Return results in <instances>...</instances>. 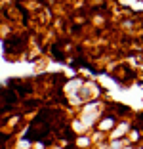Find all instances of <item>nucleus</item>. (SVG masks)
Masks as SVG:
<instances>
[{"label": "nucleus", "instance_id": "obj_1", "mask_svg": "<svg viewBox=\"0 0 143 149\" xmlns=\"http://www.w3.org/2000/svg\"><path fill=\"white\" fill-rule=\"evenodd\" d=\"M0 94H2V97H4V100L12 101V103H13V101H15V94H13V92H6V90H2V92H0Z\"/></svg>", "mask_w": 143, "mask_h": 149}, {"label": "nucleus", "instance_id": "obj_2", "mask_svg": "<svg viewBox=\"0 0 143 149\" xmlns=\"http://www.w3.org/2000/svg\"><path fill=\"white\" fill-rule=\"evenodd\" d=\"M53 57H57V59H63V52H61L57 46H53Z\"/></svg>", "mask_w": 143, "mask_h": 149}, {"label": "nucleus", "instance_id": "obj_3", "mask_svg": "<svg viewBox=\"0 0 143 149\" xmlns=\"http://www.w3.org/2000/svg\"><path fill=\"white\" fill-rule=\"evenodd\" d=\"M8 140V136H2V134H0V145H2V141H6Z\"/></svg>", "mask_w": 143, "mask_h": 149}]
</instances>
